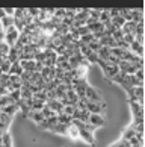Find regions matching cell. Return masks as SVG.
<instances>
[{
  "instance_id": "cell-28",
  "label": "cell",
  "mask_w": 145,
  "mask_h": 147,
  "mask_svg": "<svg viewBox=\"0 0 145 147\" xmlns=\"http://www.w3.org/2000/svg\"><path fill=\"white\" fill-rule=\"evenodd\" d=\"M9 50H11V47L6 44V42H5V41H2V42H0V53H2L3 56H8Z\"/></svg>"
},
{
  "instance_id": "cell-18",
  "label": "cell",
  "mask_w": 145,
  "mask_h": 147,
  "mask_svg": "<svg viewBox=\"0 0 145 147\" xmlns=\"http://www.w3.org/2000/svg\"><path fill=\"white\" fill-rule=\"evenodd\" d=\"M0 24H2V30H6L8 28H11V26H14V17H3L2 20H0Z\"/></svg>"
},
{
  "instance_id": "cell-26",
  "label": "cell",
  "mask_w": 145,
  "mask_h": 147,
  "mask_svg": "<svg viewBox=\"0 0 145 147\" xmlns=\"http://www.w3.org/2000/svg\"><path fill=\"white\" fill-rule=\"evenodd\" d=\"M109 147H130V143L128 141H124V140H118V141H115L114 144H110Z\"/></svg>"
},
{
  "instance_id": "cell-22",
  "label": "cell",
  "mask_w": 145,
  "mask_h": 147,
  "mask_svg": "<svg viewBox=\"0 0 145 147\" xmlns=\"http://www.w3.org/2000/svg\"><path fill=\"white\" fill-rule=\"evenodd\" d=\"M44 106H45V102L33 100V102H32V109H30V111H41Z\"/></svg>"
},
{
  "instance_id": "cell-24",
  "label": "cell",
  "mask_w": 145,
  "mask_h": 147,
  "mask_svg": "<svg viewBox=\"0 0 145 147\" xmlns=\"http://www.w3.org/2000/svg\"><path fill=\"white\" fill-rule=\"evenodd\" d=\"M41 114H42V117H44V118H50V117H55L56 115V112H53L51 109H48L47 106H44L41 109Z\"/></svg>"
},
{
  "instance_id": "cell-30",
  "label": "cell",
  "mask_w": 145,
  "mask_h": 147,
  "mask_svg": "<svg viewBox=\"0 0 145 147\" xmlns=\"http://www.w3.org/2000/svg\"><path fill=\"white\" fill-rule=\"evenodd\" d=\"M100 12H101V9H89V17L91 18H94V20H97L98 21V17H100Z\"/></svg>"
},
{
  "instance_id": "cell-29",
  "label": "cell",
  "mask_w": 145,
  "mask_h": 147,
  "mask_svg": "<svg viewBox=\"0 0 145 147\" xmlns=\"http://www.w3.org/2000/svg\"><path fill=\"white\" fill-rule=\"evenodd\" d=\"M80 42H83V44H89L91 41H94V35L92 34H88V35H83V36H80Z\"/></svg>"
},
{
  "instance_id": "cell-20",
  "label": "cell",
  "mask_w": 145,
  "mask_h": 147,
  "mask_svg": "<svg viewBox=\"0 0 145 147\" xmlns=\"http://www.w3.org/2000/svg\"><path fill=\"white\" fill-rule=\"evenodd\" d=\"M57 123L68 126V124H71V117L65 115V114H57Z\"/></svg>"
},
{
  "instance_id": "cell-1",
  "label": "cell",
  "mask_w": 145,
  "mask_h": 147,
  "mask_svg": "<svg viewBox=\"0 0 145 147\" xmlns=\"http://www.w3.org/2000/svg\"><path fill=\"white\" fill-rule=\"evenodd\" d=\"M128 105L132 108V114H133V123L135 126L138 124H142L145 121V117H144V105L138 102H128Z\"/></svg>"
},
{
  "instance_id": "cell-7",
  "label": "cell",
  "mask_w": 145,
  "mask_h": 147,
  "mask_svg": "<svg viewBox=\"0 0 145 147\" xmlns=\"http://www.w3.org/2000/svg\"><path fill=\"white\" fill-rule=\"evenodd\" d=\"M57 124V115H55V117H50V118H44L42 120V121L38 124V126L41 127V129H44V130H48V132H50V130L53 129Z\"/></svg>"
},
{
  "instance_id": "cell-32",
  "label": "cell",
  "mask_w": 145,
  "mask_h": 147,
  "mask_svg": "<svg viewBox=\"0 0 145 147\" xmlns=\"http://www.w3.org/2000/svg\"><path fill=\"white\" fill-rule=\"evenodd\" d=\"M135 76H136V79H138V80H141V82H144V79H145V71H144V68H139V70H136Z\"/></svg>"
},
{
  "instance_id": "cell-35",
  "label": "cell",
  "mask_w": 145,
  "mask_h": 147,
  "mask_svg": "<svg viewBox=\"0 0 145 147\" xmlns=\"http://www.w3.org/2000/svg\"><path fill=\"white\" fill-rule=\"evenodd\" d=\"M3 17H6V14H5V9L3 8H0V20H2Z\"/></svg>"
},
{
  "instance_id": "cell-27",
  "label": "cell",
  "mask_w": 145,
  "mask_h": 147,
  "mask_svg": "<svg viewBox=\"0 0 145 147\" xmlns=\"http://www.w3.org/2000/svg\"><path fill=\"white\" fill-rule=\"evenodd\" d=\"M85 59H86L88 62H94V64H97V61H98V55L97 53H94V52H89L86 56H85Z\"/></svg>"
},
{
  "instance_id": "cell-3",
  "label": "cell",
  "mask_w": 145,
  "mask_h": 147,
  "mask_svg": "<svg viewBox=\"0 0 145 147\" xmlns=\"http://www.w3.org/2000/svg\"><path fill=\"white\" fill-rule=\"evenodd\" d=\"M3 32H5L3 41L6 42L9 47H14L15 44H17V40H18V36H20V32L15 29L14 26H11V28H8L6 30H3Z\"/></svg>"
},
{
  "instance_id": "cell-15",
  "label": "cell",
  "mask_w": 145,
  "mask_h": 147,
  "mask_svg": "<svg viewBox=\"0 0 145 147\" xmlns=\"http://www.w3.org/2000/svg\"><path fill=\"white\" fill-rule=\"evenodd\" d=\"M98 21L103 26L106 24H110V17H109V8H104V9H101V12H100V17H98Z\"/></svg>"
},
{
  "instance_id": "cell-17",
  "label": "cell",
  "mask_w": 145,
  "mask_h": 147,
  "mask_svg": "<svg viewBox=\"0 0 145 147\" xmlns=\"http://www.w3.org/2000/svg\"><path fill=\"white\" fill-rule=\"evenodd\" d=\"M20 65L23 68V71H35V61H20Z\"/></svg>"
},
{
  "instance_id": "cell-10",
  "label": "cell",
  "mask_w": 145,
  "mask_h": 147,
  "mask_svg": "<svg viewBox=\"0 0 145 147\" xmlns=\"http://www.w3.org/2000/svg\"><path fill=\"white\" fill-rule=\"evenodd\" d=\"M11 120H12V117H9V115H6V114L0 112V130H2L3 134L8 132V127H9Z\"/></svg>"
},
{
  "instance_id": "cell-25",
  "label": "cell",
  "mask_w": 145,
  "mask_h": 147,
  "mask_svg": "<svg viewBox=\"0 0 145 147\" xmlns=\"http://www.w3.org/2000/svg\"><path fill=\"white\" fill-rule=\"evenodd\" d=\"M9 67H11V62L8 61V59H5V61L0 62V70H2V73L8 74V71H9Z\"/></svg>"
},
{
  "instance_id": "cell-12",
  "label": "cell",
  "mask_w": 145,
  "mask_h": 147,
  "mask_svg": "<svg viewBox=\"0 0 145 147\" xmlns=\"http://www.w3.org/2000/svg\"><path fill=\"white\" fill-rule=\"evenodd\" d=\"M65 135H67L68 138H71L73 141L80 140V138H79V129H77L76 126H73V124H68V126H67V132H65Z\"/></svg>"
},
{
  "instance_id": "cell-23",
  "label": "cell",
  "mask_w": 145,
  "mask_h": 147,
  "mask_svg": "<svg viewBox=\"0 0 145 147\" xmlns=\"http://www.w3.org/2000/svg\"><path fill=\"white\" fill-rule=\"evenodd\" d=\"M89 49H91V50H92L94 53H98V50H100V49H101V46H100V42L98 41H97V40H94V41H91L89 42V44H86Z\"/></svg>"
},
{
  "instance_id": "cell-2",
  "label": "cell",
  "mask_w": 145,
  "mask_h": 147,
  "mask_svg": "<svg viewBox=\"0 0 145 147\" xmlns=\"http://www.w3.org/2000/svg\"><path fill=\"white\" fill-rule=\"evenodd\" d=\"M97 64L100 65V68H101V71H103V74H104V78L107 79V80H110L114 76L120 71V68H118V65H114V64H107V62H104V61H101V59H98L97 61Z\"/></svg>"
},
{
  "instance_id": "cell-14",
  "label": "cell",
  "mask_w": 145,
  "mask_h": 147,
  "mask_svg": "<svg viewBox=\"0 0 145 147\" xmlns=\"http://www.w3.org/2000/svg\"><path fill=\"white\" fill-rule=\"evenodd\" d=\"M17 111H18V105H15V103H9V105L3 106L2 109H0V112L6 114V115H9V117H12Z\"/></svg>"
},
{
  "instance_id": "cell-13",
  "label": "cell",
  "mask_w": 145,
  "mask_h": 147,
  "mask_svg": "<svg viewBox=\"0 0 145 147\" xmlns=\"http://www.w3.org/2000/svg\"><path fill=\"white\" fill-rule=\"evenodd\" d=\"M8 74H9V76H21V74H23V68H21V65H20V61L11 64Z\"/></svg>"
},
{
  "instance_id": "cell-11",
  "label": "cell",
  "mask_w": 145,
  "mask_h": 147,
  "mask_svg": "<svg viewBox=\"0 0 145 147\" xmlns=\"http://www.w3.org/2000/svg\"><path fill=\"white\" fill-rule=\"evenodd\" d=\"M130 52H133L136 56L139 58H144V44H141V42H138V41H133L132 44H130V49H128Z\"/></svg>"
},
{
  "instance_id": "cell-21",
  "label": "cell",
  "mask_w": 145,
  "mask_h": 147,
  "mask_svg": "<svg viewBox=\"0 0 145 147\" xmlns=\"http://www.w3.org/2000/svg\"><path fill=\"white\" fill-rule=\"evenodd\" d=\"M20 91H21V100H30L32 96H33L29 88H20Z\"/></svg>"
},
{
  "instance_id": "cell-31",
  "label": "cell",
  "mask_w": 145,
  "mask_h": 147,
  "mask_svg": "<svg viewBox=\"0 0 145 147\" xmlns=\"http://www.w3.org/2000/svg\"><path fill=\"white\" fill-rule=\"evenodd\" d=\"M76 30H77L79 36H83V35H88V34H91V32H89V29L86 28V26H80V28H77Z\"/></svg>"
},
{
  "instance_id": "cell-8",
  "label": "cell",
  "mask_w": 145,
  "mask_h": 147,
  "mask_svg": "<svg viewBox=\"0 0 145 147\" xmlns=\"http://www.w3.org/2000/svg\"><path fill=\"white\" fill-rule=\"evenodd\" d=\"M135 135H136V129L133 124H128V126L122 130V134H121V140H124V141H130L132 138H135Z\"/></svg>"
},
{
  "instance_id": "cell-4",
  "label": "cell",
  "mask_w": 145,
  "mask_h": 147,
  "mask_svg": "<svg viewBox=\"0 0 145 147\" xmlns=\"http://www.w3.org/2000/svg\"><path fill=\"white\" fill-rule=\"evenodd\" d=\"M82 100L85 102V108H86V111H88L89 114H98V115H101V114H103V111L106 109V105H103V103L89 102V100H86V97H83Z\"/></svg>"
},
{
  "instance_id": "cell-19",
  "label": "cell",
  "mask_w": 145,
  "mask_h": 147,
  "mask_svg": "<svg viewBox=\"0 0 145 147\" xmlns=\"http://www.w3.org/2000/svg\"><path fill=\"white\" fill-rule=\"evenodd\" d=\"M50 132H53V134H61V135H65V132H67V126H65V124L57 123L56 126L50 130Z\"/></svg>"
},
{
  "instance_id": "cell-16",
  "label": "cell",
  "mask_w": 145,
  "mask_h": 147,
  "mask_svg": "<svg viewBox=\"0 0 145 147\" xmlns=\"http://www.w3.org/2000/svg\"><path fill=\"white\" fill-rule=\"evenodd\" d=\"M27 118H30L32 121H35L36 124H39L42 120H44V117H42L41 111H30V112L27 114Z\"/></svg>"
},
{
  "instance_id": "cell-6",
  "label": "cell",
  "mask_w": 145,
  "mask_h": 147,
  "mask_svg": "<svg viewBox=\"0 0 145 147\" xmlns=\"http://www.w3.org/2000/svg\"><path fill=\"white\" fill-rule=\"evenodd\" d=\"M88 123L92 124L95 129H98V127H103L104 124H106V120H104L103 115H98V114H89Z\"/></svg>"
},
{
  "instance_id": "cell-33",
  "label": "cell",
  "mask_w": 145,
  "mask_h": 147,
  "mask_svg": "<svg viewBox=\"0 0 145 147\" xmlns=\"http://www.w3.org/2000/svg\"><path fill=\"white\" fill-rule=\"evenodd\" d=\"M83 129H86L88 132H89V134H92V135H94V132L97 130V129L92 126V124H89V123H85V124H83Z\"/></svg>"
},
{
  "instance_id": "cell-34",
  "label": "cell",
  "mask_w": 145,
  "mask_h": 147,
  "mask_svg": "<svg viewBox=\"0 0 145 147\" xmlns=\"http://www.w3.org/2000/svg\"><path fill=\"white\" fill-rule=\"evenodd\" d=\"M116 15H120V9H118V8H115V9L109 8V17L114 18V17H116Z\"/></svg>"
},
{
  "instance_id": "cell-5",
  "label": "cell",
  "mask_w": 145,
  "mask_h": 147,
  "mask_svg": "<svg viewBox=\"0 0 145 147\" xmlns=\"http://www.w3.org/2000/svg\"><path fill=\"white\" fill-rule=\"evenodd\" d=\"M85 97H86V100L97 102V103H101V100H103L101 92L97 91L94 86H91V85H86V90H85Z\"/></svg>"
},
{
  "instance_id": "cell-9",
  "label": "cell",
  "mask_w": 145,
  "mask_h": 147,
  "mask_svg": "<svg viewBox=\"0 0 145 147\" xmlns=\"http://www.w3.org/2000/svg\"><path fill=\"white\" fill-rule=\"evenodd\" d=\"M136 24H138V23H133V21H126V23H124V26L121 28L122 35H135Z\"/></svg>"
}]
</instances>
